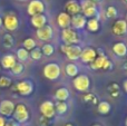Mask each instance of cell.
<instances>
[{
  "instance_id": "9c48e42d",
  "label": "cell",
  "mask_w": 127,
  "mask_h": 126,
  "mask_svg": "<svg viewBox=\"0 0 127 126\" xmlns=\"http://www.w3.org/2000/svg\"><path fill=\"white\" fill-rule=\"evenodd\" d=\"M40 113L46 118H49V120L53 118L56 113L55 104H54L51 100H45V102L40 105Z\"/></svg>"
},
{
  "instance_id": "cb8c5ba5",
  "label": "cell",
  "mask_w": 127,
  "mask_h": 126,
  "mask_svg": "<svg viewBox=\"0 0 127 126\" xmlns=\"http://www.w3.org/2000/svg\"><path fill=\"white\" fill-rule=\"evenodd\" d=\"M110 109H112V106H110V104L108 102H106V100L100 102L98 104V106H97V111H98V113L101 114V115H107L110 112Z\"/></svg>"
},
{
  "instance_id": "f907efd6",
  "label": "cell",
  "mask_w": 127,
  "mask_h": 126,
  "mask_svg": "<svg viewBox=\"0 0 127 126\" xmlns=\"http://www.w3.org/2000/svg\"><path fill=\"white\" fill-rule=\"evenodd\" d=\"M124 1H125V2H126V3H127V0H124Z\"/></svg>"
},
{
  "instance_id": "d4e9b609",
  "label": "cell",
  "mask_w": 127,
  "mask_h": 126,
  "mask_svg": "<svg viewBox=\"0 0 127 126\" xmlns=\"http://www.w3.org/2000/svg\"><path fill=\"white\" fill-rule=\"evenodd\" d=\"M78 73H79V68L76 64L70 63V64H68L66 66V74L68 76H70V77H76L78 75Z\"/></svg>"
},
{
  "instance_id": "1f68e13d",
  "label": "cell",
  "mask_w": 127,
  "mask_h": 126,
  "mask_svg": "<svg viewBox=\"0 0 127 126\" xmlns=\"http://www.w3.org/2000/svg\"><path fill=\"white\" fill-rule=\"evenodd\" d=\"M25 70V66L22 63H16L15 66L11 68V73L13 75H21Z\"/></svg>"
},
{
  "instance_id": "ab89813d",
  "label": "cell",
  "mask_w": 127,
  "mask_h": 126,
  "mask_svg": "<svg viewBox=\"0 0 127 126\" xmlns=\"http://www.w3.org/2000/svg\"><path fill=\"white\" fill-rule=\"evenodd\" d=\"M6 125V120L3 116H0V126H4Z\"/></svg>"
},
{
  "instance_id": "ffe728a7",
  "label": "cell",
  "mask_w": 127,
  "mask_h": 126,
  "mask_svg": "<svg viewBox=\"0 0 127 126\" xmlns=\"http://www.w3.org/2000/svg\"><path fill=\"white\" fill-rule=\"evenodd\" d=\"M113 51H114V54L116 56H118V57H124V56L127 55V46L122 41L116 42V44H114V46H113Z\"/></svg>"
},
{
  "instance_id": "f35d334b",
  "label": "cell",
  "mask_w": 127,
  "mask_h": 126,
  "mask_svg": "<svg viewBox=\"0 0 127 126\" xmlns=\"http://www.w3.org/2000/svg\"><path fill=\"white\" fill-rule=\"evenodd\" d=\"M4 126H19V123H17L16 121H8V122H6V125Z\"/></svg>"
},
{
  "instance_id": "f1b7e54d",
  "label": "cell",
  "mask_w": 127,
  "mask_h": 126,
  "mask_svg": "<svg viewBox=\"0 0 127 126\" xmlns=\"http://www.w3.org/2000/svg\"><path fill=\"white\" fill-rule=\"evenodd\" d=\"M55 109L59 115H63L68 111V105L66 104V102H58L55 105Z\"/></svg>"
},
{
  "instance_id": "ee69618b",
  "label": "cell",
  "mask_w": 127,
  "mask_h": 126,
  "mask_svg": "<svg viewBox=\"0 0 127 126\" xmlns=\"http://www.w3.org/2000/svg\"><path fill=\"white\" fill-rule=\"evenodd\" d=\"M1 26H2V18L0 17V27H1Z\"/></svg>"
},
{
  "instance_id": "681fc988",
  "label": "cell",
  "mask_w": 127,
  "mask_h": 126,
  "mask_svg": "<svg viewBox=\"0 0 127 126\" xmlns=\"http://www.w3.org/2000/svg\"><path fill=\"white\" fill-rule=\"evenodd\" d=\"M126 126H127V118H126Z\"/></svg>"
},
{
  "instance_id": "7a4b0ae2",
  "label": "cell",
  "mask_w": 127,
  "mask_h": 126,
  "mask_svg": "<svg viewBox=\"0 0 127 126\" xmlns=\"http://www.w3.org/2000/svg\"><path fill=\"white\" fill-rule=\"evenodd\" d=\"M44 76L47 78L48 80H54L58 79L62 74V69H60V66L57 64V63H49L46 66L44 67Z\"/></svg>"
},
{
  "instance_id": "8fae6325",
  "label": "cell",
  "mask_w": 127,
  "mask_h": 126,
  "mask_svg": "<svg viewBox=\"0 0 127 126\" xmlns=\"http://www.w3.org/2000/svg\"><path fill=\"white\" fill-rule=\"evenodd\" d=\"M16 91L22 96H28L33 92V85L30 80H22L16 85Z\"/></svg>"
},
{
  "instance_id": "e0dca14e",
  "label": "cell",
  "mask_w": 127,
  "mask_h": 126,
  "mask_svg": "<svg viewBox=\"0 0 127 126\" xmlns=\"http://www.w3.org/2000/svg\"><path fill=\"white\" fill-rule=\"evenodd\" d=\"M70 22H71V16H69L67 12H60L57 17V24L60 28L66 29L70 27Z\"/></svg>"
},
{
  "instance_id": "6da1fadb",
  "label": "cell",
  "mask_w": 127,
  "mask_h": 126,
  "mask_svg": "<svg viewBox=\"0 0 127 126\" xmlns=\"http://www.w3.org/2000/svg\"><path fill=\"white\" fill-rule=\"evenodd\" d=\"M60 50L63 54H65L67 56V58L69 60H77L80 58L81 55V47L79 45H66L64 44L60 46Z\"/></svg>"
},
{
  "instance_id": "603a6c76",
  "label": "cell",
  "mask_w": 127,
  "mask_h": 126,
  "mask_svg": "<svg viewBox=\"0 0 127 126\" xmlns=\"http://www.w3.org/2000/svg\"><path fill=\"white\" fill-rule=\"evenodd\" d=\"M86 27L89 31L92 32H96L99 29V20L98 18H90L89 20H87V24H86Z\"/></svg>"
},
{
  "instance_id": "816d5d0a",
  "label": "cell",
  "mask_w": 127,
  "mask_h": 126,
  "mask_svg": "<svg viewBox=\"0 0 127 126\" xmlns=\"http://www.w3.org/2000/svg\"><path fill=\"white\" fill-rule=\"evenodd\" d=\"M0 68H1V66H0Z\"/></svg>"
},
{
  "instance_id": "7dc6e473",
  "label": "cell",
  "mask_w": 127,
  "mask_h": 126,
  "mask_svg": "<svg viewBox=\"0 0 127 126\" xmlns=\"http://www.w3.org/2000/svg\"><path fill=\"white\" fill-rule=\"evenodd\" d=\"M126 22H127V13H126Z\"/></svg>"
},
{
  "instance_id": "7402d4cb",
  "label": "cell",
  "mask_w": 127,
  "mask_h": 126,
  "mask_svg": "<svg viewBox=\"0 0 127 126\" xmlns=\"http://www.w3.org/2000/svg\"><path fill=\"white\" fill-rule=\"evenodd\" d=\"M106 59H107V57H106V56H98V57H96L94 62L90 63V67H92V69H94V70L103 69Z\"/></svg>"
},
{
  "instance_id": "ac0fdd59",
  "label": "cell",
  "mask_w": 127,
  "mask_h": 126,
  "mask_svg": "<svg viewBox=\"0 0 127 126\" xmlns=\"http://www.w3.org/2000/svg\"><path fill=\"white\" fill-rule=\"evenodd\" d=\"M30 22L36 29L42 28L44 26H46L47 25V17L44 15V13H39V15L32 16V17H31Z\"/></svg>"
},
{
  "instance_id": "f6af8a7d",
  "label": "cell",
  "mask_w": 127,
  "mask_h": 126,
  "mask_svg": "<svg viewBox=\"0 0 127 126\" xmlns=\"http://www.w3.org/2000/svg\"><path fill=\"white\" fill-rule=\"evenodd\" d=\"M93 126H101V125H99V124H95V125H93Z\"/></svg>"
},
{
  "instance_id": "9a60e30c",
  "label": "cell",
  "mask_w": 127,
  "mask_h": 126,
  "mask_svg": "<svg viewBox=\"0 0 127 126\" xmlns=\"http://www.w3.org/2000/svg\"><path fill=\"white\" fill-rule=\"evenodd\" d=\"M65 12H67L69 16H75L80 13V3L76 0H68L65 3Z\"/></svg>"
},
{
  "instance_id": "44dd1931",
  "label": "cell",
  "mask_w": 127,
  "mask_h": 126,
  "mask_svg": "<svg viewBox=\"0 0 127 126\" xmlns=\"http://www.w3.org/2000/svg\"><path fill=\"white\" fill-rule=\"evenodd\" d=\"M69 96H70V93L66 87H60V88H58L55 94V98L58 102H66V100L69 98Z\"/></svg>"
},
{
  "instance_id": "484cf974",
  "label": "cell",
  "mask_w": 127,
  "mask_h": 126,
  "mask_svg": "<svg viewBox=\"0 0 127 126\" xmlns=\"http://www.w3.org/2000/svg\"><path fill=\"white\" fill-rule=\"evenodd\" d=\"M15 44V40H13V37L10 35V33H6L2 38V45H3L6 48H11Z\"/></svg>"
},
{
  "instance_id": "d6986e66",
  "label": "cell",
  "mask_w": 127,
  "mask_h": 126,
  "mask_svg": "<svg viewBox=\"0 0 127 126\" xmlns=\"http://www.w3.org/2000/svg\"><path fill=\"white\" fill-rule=\"evenodd\" d=\"M16 63H17V59L13 55H4L1 59V66L4 69H11Z\"/></svg>"
},
{
  "instance_id": "7c38bea8",
  "label": "cell",
  "mask_w": 127,
  "mask_h": 126,
  "mask_svg": "<svg viewBox=\"0 0 127 126\" xmlns=\"http://www.w3.org/2000/svg\"><path fill=\"white\" fill-rule=\"evenodd\" d=\"M15 107L16 105L11 100L8 99L2 100V102H0V114L2 116H4V117H10V116L13 115Z\"/></svg>"
},
{
  "instance_id": "836d02e7",
  "label": "cell",
  "mask_w": 127,
  "mask_h": 126,
  "mask_svg": "<svg viewBox=\"0 0 127 126\" xmlns=\"http://www.w3.org/2000/svg\"><path fill=\"white\" fill-rule=\"evenodd\" d=\"M108 91H109L110 95L113 96V97H116V96L119 95V86L116 84V83H113V84H110L109 86H108Z\"/></svg>"
},
{
  "instance_id": "bcb514c9",
  "label": "cell",
  "mask_w": 127,
  "mask_h": 126,
  "mask_svg": "<svg viewBox=\"0 0 127 126\" xmlns=\"http://www.w3.org/2000/svg\"><path fill=\"white\" fill-rule=\"evenodd\" d=\"M18 1H27V0H18Z\"/></svg>"
},
{
  "instance_id": "5bb4252c",
  "label": "cell",
  "mask_w": 127,
  "mask_h": 126,
  "mask_svg": "<svg viewBox=\"0 0 127 126\" xmlns=\"http://www.w3.org/2000/svg\"><path fill=\"white\" fill-rule=\"evenodd\" d=\"M87 24V19L83 13H78V15L71 16V22H70V26L72 27V29H84L86 27Z\"/></svg>"
},
{
  "instance_id": "4fadbf2b",
  "label": "cell",
  "mask_w": 127,
  "mask_h": 126,
  "mask_svg": "<svg viewBox=\"0 0 127 126\" xmlns=\"http://www.w3.org/2000/svg\"><path fill=\"white\" fill-rule=\"evenodd\" d=\"M96 57H97V51L94 48H92V47H85L81 50V55L79 59H81V62L85 63V64H89V63L94 62Z\"/></svg>"
},
{
  "instance_id": "52a82bcc",
  "label": "cell",
  "mask_w": 127,
  "mask_h": 126,
  "mask_svg": "<svg viewBox=\"0 0 127 126\" xmlns=\"http://www.w3.org/2000/svg\"><path fill=\"white\" fill-rule=\"evenodd\" d=\"M45 11V3L41 0H31L27 7V13L29 16H36Z\"/></svg>"
},
{
  "instance_id": "5b68a950",
  "label": "cell",
  "mask_w": 127,
  "mask_h": 126,
  "mask_svg": "<svg viewBox=\"0 0 127 126\" xmlns=\"http://www.w3.org/2000/svg\"><path fill=\"white\" fill-rule=\"evenodd\" d=\"M13 118L17 123H26L29 120V112L27 109L26 105L24 104H18L15 107V112H13Z\"/></svg>"
},
{
  "instance_id": "74e56055",
  "label": "cell",
  "mask_w": 127,
  "mask_h": 126,
  "mask_svg": "<svg viewBox=\"0 0 127 126\" xmlns=\"http://www.w3.org/2000/svg\"><path fill=\"white\" fill-rule=\"evenodd\" d=\"M40 123H41L42 126H48L49 125V118H46V117H44V116H41V117H40Z\"/></svg>"
},
{
  "instance_id": "d6a6232c",
  "label": "cell",
  "mask_w": 127,
  "mask_h": 126,
  "mask_svg": "<svg viewBox=\"0 0 127 126\" xmlns=\"http://www.w3.org/2000/svg\"><path fill=\"white\" fill-rule=\"evenodd\" d=\"M118 16V11L114 6H109L106 9V17L107 18H116Z\"/></svg>"
},
{
  "instance_id": "2e32d148",
  "label": "cell",
  "mask_w": 127,
  "mask_h": 126,
  "mask_svg": "<svg viewBox=\"0 0 127 126\" xmlns=\"http://www.w3.org/2000/svg\"><path fill=\"white\" fill-rule=\"evenodd\" d=\"M113 32L117 36L125 35L127 32V22L124 19H118L113 25Z\"/></svg>"
},
{
  "instance_id": "83f0119b",
  "label": "cell",
  "mask_w": 127,
  "mask_h": 126,
  "mask_svg": "<svg viewBox=\"0 0 127 126\" xmlns=\"http://www.w3.org/2000/svg\"><path fill=\"white\" fill-rule=\"evenodd\" d=\"M22 45H24V48L27 49L28 51L32 50L33 48H36V41L35 39H32V38H26V39L24 40V42H22Z\"/></svg>"
},
{
  "instance_id": "c3c4849f",
  "label": "cell",
  "mask_w": 127,
  "mask_h": 126,
  "mask_svg": "<svg viewBox=\"0 0 127 126\" xmlns=\"http://www.w3.org/2000/svg\"><path fill=\"white\" fill-rule=\"evenodd\" d=\"M125 68H127V64H126V65H125Z\"/></svg>"
},
{
  "instance_id": "8992f818",
  "label": "cell",
  "mask_w": 127,
  "mask_h": 126,
  "mask_svg": "<svg viewBox=\"0 0 127 126\" xmlns=\"http://www.w3.org/2000/svg\"><path fill=\"white\" fill-rule=\"evenodd\" d=\"M62 38L66 45H77L79 42V36L72 28H66L62 31Z\"/></svg>"
},
{
  "instance_id": "ba28073f",
  "label": "cell",
  "mask_w": 127,
  "mask_h": 126,
  "mask_svg": "<svg viewBox=\"0 0 127 126\" xmlns=\"http://www.w3.org/2000/svg\"><path fill=\"white\" fill-rule=\"evenodd\" d=\"M2 24L8 31H15L19 26V20L15 13H7L3 17Z\"/></svg>"
},
{
  "instance_id": "b9f144b4",
  "label": "cell",
  "mask_w": 127,
  "mask_h": 126,
  "mask_svg": "<svg viewBox=\"0 0 127 126\" xmlns=\"http://www.w3.org/2000/svg\"><path fill=\"white\" fill-rule=\"evenodd\" d=\"M65 126H75L74 124H70V123H68V124H66Z\"/></svg>"
},
{
  "instance_id": "4316f807",
  "label": "cell",
  "mask_w": 127,
  "mask_h": 126,
  "mask_svg": "<svg viewBox=\"0 0 127 126\" xmlns=\"http://www.w3.org/2000/svg\"><path fill=\"white\" fill-rule=\"evenodd\" d=\"M17 58L19 59V62H26L29 58V51L27 49H25L24 47L19 48L17 50Z\"/></svg>"
},
{
  "instance_id": "60d3db41",
  "label": "cell",
  "mask_w": 127,
  "mask_h": 126,
  "mask_svg": "<svg viewBox=\"0 0 127 126\" xmlns=\"http://www.w3.org/2000/svg\"><path fill=\"white\" fill-rule=\"evenodd\" d=\"M123 87H124V91L127 93V79L124 82V84H123Z\"/></svg>"
},
{
  "instance_id": "277c9868",
  "label": "cell",
  "mask_w": 127,
  "mask_h": 126,
  "mask_svg": "<svg viewBox=\"0 0 127 126\" xmlns=\"http://www.w3.org/2000/svg\"><path fill=\"white\" fill-rule=\"evenodd\" d=\"M72 85L78 92H87L90 87V79L85 74L77 75L76 77H74Z\"/></svg>"
},
{
  "instance_id": "3957f363",
  "label": "cell",
  "mask_w": 127,
  "mask_h": 126,
  "mask_svg": "<svg viewBox=\"0 0 127 126\" xmlns=\"http://www.w3.org/2000/svg\"><path fill=\"white\" fill-rule=\"evenodd\" d=\"M80 9L83 11V15L86 18H94L95 16L98 15L96 3L92 0H81L80 2Z\"/></svg>"
},
{
  "instance_id": "4dcf8cb0",
  "label": "cell",
  "mask_w": 127,
  "mask_h": 126,
  "mask_svg": "<svg viewBox=\"0 0 127 126\" xmlns=\"http://www.w3.org/2000/svg\"><path fill=\"white\" fill-rule=\"evenodd\" d=\"M54 51H55V48H54V46H53V45H50V44L44 45V46H42V48H41L42 55L47 56V57H49V56L53 55Z\"/></svg>"
},
{
  "instance_id": "8d00e7d4",
  "label": "cell",
  "mask_w": 127,
  "mask_h": 126,
  "mask_svg": "<svg viewBox=\"0 0 127 126\" xmlns=\"http://www.w3.org/2000/svg\"><path fill=\"white\" fill-rule=\"evenodd\" d=\"M112 68V62H110L109 59H106V62H105V64H104V67H103V69H105V70H107V69H110Z\"/></svg>"
},
{
  "instance_id": "e575fe53",
  "label": "cell",
  "mask_w": 127,
  "mask_h": 126,
  "mask_svg": "<svg viewBox=\"0 0 127 126\" xmlns=\"http://www.w3.org/2000/svg\"><path fill=\"white\" fill-rule=\"evenodd\" d=\"M10 85H11V79L9 77H7V76H1V77H0V87L7 88V87H9Z\"/></svg>"
},
{
  "instance_id": "d590c367",
  "label": "cell",
  "mask_w": 127,
  "mask_h": 126,
  "mask_svg": "<svg viewBox=\"0 0 127 126\" xmlns=\"http://www.w3.org/2000/svg\"><path fill=\"white\" fill-rule=\"evenodd\" d=\"M84 100L87 103H92V104H96L97 103V98L95 95H93V94H86L85 96H84Z\"/></svg>"
},
{
  "instance_id": "30bf717a",
  "label": "cell",
  "mask_w": 127,
  "mask_h": 126,
  "mask_svg": "<svg viewBox=\"0 0 127 126\" xmlns=\"http://www.w3.org/2000/svg\"><path fill=\"white\" fill-rule=\"evenodd\" d=\"M36 35H37L38 39L41 40V41H49L54 36V29L50 25H46L42 28L37 29Z\"/></svg>"
},
{
  "instance_id": "f546056e",
  "label": "cell",
  "mask_w": 127,
  "mask_h": 126,
  "mask_svg": "<svg viewBox=\"0 0 127 126\" xmlns=\"http://www.w3.org/2000/svg\"><path fill=\"white\" fill-rule=\"evenodd\" d=\"M29 56H30V57L32 58L33 60H39V59H41V57H42L41 49H40L39 47H36V48H33L32 50H30V53H29Z\"/></svg>"
},
{
  "instance_id": "7bdbcfd3",
  "label": "cell",
  "mask_w": 127,
  "mask_h": 126,
  "mask_svg": "<svg viewBox=\"0 0 127 126\" xmlns=\"http://www.w3.org/2000/svg\"><path fill=\"white\" fill-rule=\"evenodd\" d=\"M93 2H95V3H96V2H99V1H101V0H92Z\"/></svg>"
}]
</instances>
